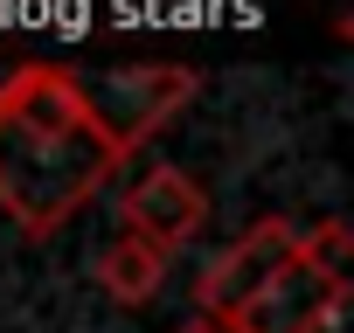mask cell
Segmentation results:
<instances>
[{
    "label": "cell",
    "instance_id": "obj_1",
    "mask_svg": "<svg viewBox=\"0 0 354 333\" xmlns=\"http://www.w3.org/2000/svg\"><path fill=\"white\" fill-rule=\"evenodd\" d=\"M132 146L97 118L91 91L63 63H21L0 84V209L28 236L77 222Z\"/></svg>",
    "mask_w": 354,
    "mask_h": 333
},
{
    "label": "cell",
    "instance_id": "obj_2",
    "mask_svg": "<svg viewBox=\"0 0 354 333\" xmlns=\"http://www.w3.org/2000/svg\"><path fill=\"white\" fill-rule=\"evenodd\" d=\"M299 236H306V229H292L285 216L250 222V229H243V236H236V243H230V250H223V257L202 271V285H195L202 312L236 326V319H243V312H250V305L271 292V278H278V271L299 257Z\"/></svg>",
    "mask_w": 354,
    "mask_h": 333
},
{
    "label": "cell",
    "instance_id": "obj_3",
    "mask_svg": "<svg viewBox=\"0 0 354 333\" xmlns=\"http://www.w3.org/2000/svg\"><path fill=\"white\" fill-rule=\"evenodd\" d=\"M118 216H125V236H139L153 250H181L209 222V188L188 181L181 166H146V174L125 188Z\"/></svg>",
    "mask_w": 354,
    "mask_h": 333
},
{
    "label": "cell",
    "instance_id": "obj_4",
    "mask_svg": "<svg viewBox=\"0 0 354 333\" xmlns=\"http://www.w3.org/2000/svg\"><path fill=\"white\" fill-rule=\"evenodd\" d=\"M84 91H91L97 118H104L125 146H146L174 111L195 97V77H188V70H118V77H104V84L84 77Z\"/></svg>",
    "mask_w": 354,
    "mask_h": 333
},
{
    "label": "cell",
    "instance_id": "obj_5",
    "mask_svg": "<svg viewBox=\"0 0 354 333\" xmlns=\"http://www.w3.org/2000/svg\"><path fill=\"white\" fill-rule=\"evenodd\" d=\"M333 305H347V278L340 271H326V264H313L306 257V236H299V257L271 278V292L236 319V333H313Z\"/></svg>",
    "mask_w": 354,
    "mask_h": 333
},
{
    "label": "cell",
    "instance_id": "obj_6",
    "mask_svg": "<svg viewBox=\"0 0 354 333\" xmlns=\"http://www.w3.org/2000/svg\"><path fill=\"white\" fill-rule=\"evenodd\" d=\"M160 278H167V250H153V243H139L125 229L97 250V285H104L111 305H146L160 292Z\"/></svg>",
    "mask_w": 354,
    "mask_h": 333
},
{
    "label": "cell",
    "instance_id": "obj_7",
    "mask_svg": "<svg viewBox=\"0 0 354 333\" xmlns=\"http://www.w3.org/2000/svg\"><path fill=\"white\" fill-rule=\"evenodd\" d=\"M174 333H236V326H230V319H209V312H195L188 326H174Z\"/></svg>",
    "mask_w": 354,
    "mask_h": 333
},
{
    "label": "cell",
    "instance_id": "obj_8",
    "mask_svg": "<svg viewBox=\"0 0 354 333\" xmlns=\"http://www.w3.org/2000/svg\"><path fill=\"white\" fill-rule=\"evenodd\" d=\"M313 333H354V312H347V305H333V312H326Z\"/></svg>",
    "mask_w": 354,
    "mask_h": 333
}]
</instances>
